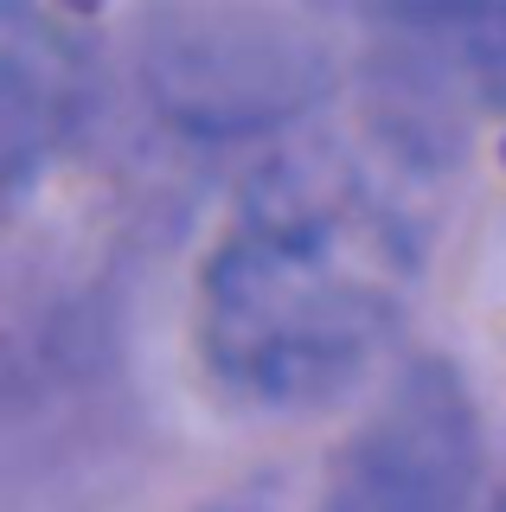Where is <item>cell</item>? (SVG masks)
I'll use <instances>...</instances> for the list:
<instances>
[{
  "instance_id": "7a4b0ae2",
  "label": "cell",
  "mask_w": 506,
  "mask_h": 512,
  "mask_svg": "<svg viewBox=\"0 0 506 512\" xmlns=\"http://www.w3.org/2000/svg\"><path fill=\"white\" fill-rule=\"evenodd\" d=\"M334 45L270 7H167L141 20V90L205 141L263 135L334 90Z\"/></svg>"
},
{
  "instance_id": "5b68a950",
  "label": "cell",
  "mask_w": 506,
  "mask_h": 512,
  "mask_svg": "<svg viewBox=\"0 0 506 512\" xmlns=\"http://www.w3.org/2000/svg\"><path fill=\"white\" fill-rule=\"evenodd\" d=\"M0 45H7V173L13 186L33 173V160L58 148V135L77 116V71L71 52L58 45V26L26 7H7L0 20Z\"/></svg>"
},
{
  "instance_id": "277c9868",
  "label": "cell",
  "mask_w": 506,
  "mask_h": 512,
  "mask_svg": "<svg viewBox=\"0 0 506 512\" xmlns=\"http://www.w3.org/2000/svg\"><path fill=\"white\" fill-rule=\"evenodd\" d=\"M404 90L417 96H474L506 116V7H442V13H385Z\"/></svg>"
},
{
  "instance_id": "6da1fadb",
  "label": "cell",
  "mask_w": 506,
  "mask_h": 512,
  "mask_svg": "<svg viewBox=\"0 0 506 512\" xmlns=\"http://www.w3.org/2000/svg\"><path fill=\"white\" fill-rule=\"evenodd\" d=\"M410 231L359 167L282 154L199 269V352L250 404H327L385 352L410 295Z\"/></svg>"
},
{
  "instance_id": "8992f818",
  "label": "cell",
  "mask_w": 506,
  "mask_h": 512,
  "mask_svg": "<svg viewBox=\"0 0 506 512\" xmlns=\"http://www.w3.org/2000/svg\"><path fill=\"white\" fill-rule=\"evenodd\" d=\"M500 512H506V500H500Z\"/></svg>"
},
{
  "instance_id": "3957f363",
  "label": "cell",
  "mask_w": 506,
  "mask_h": 512,
  "mask_svg": "<svg viewBox=\"0 0 506 512\" xmlns=\"http://www.w3.org/2000/svg\"><path fill=\"white\" fill-rule=\"evenodd\" d=\"M474 493H481L474 397L442 359H417L340 442L321 512H474Z\"/></svg>"
}]
</instances>
